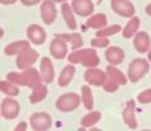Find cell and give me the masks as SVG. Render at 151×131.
Listing matches in <instances>:
<instances>
[{
    "label": "cell",
    "mask_w": 151,
    "mask_h": 131,
    "mask_svg": "<svg viewBox=\"0 0 151 131\" xmlns=\"http://www.w3.org/2000/svg\"><path fill=\"white\" fill-rule=\"evenodd\" d=\"M139 103L142 105H147V103H151V89H146L142 93H139L138 97H137Z\"/></svg>",
    "instance_id": "cell-32"
},
{
    "label": "cell",
    "mask_w": 151,
    "mask_h": 131,
    "mask_svg": "<svg viewBox=\"0 0 151 131\" xmlns=\"http://www.w3.org/2000/svg\"><path fill=\"white\" fill-rule=\"evenodd\" d=\"M28 48H31L29 41H27V40H19V41L8 44L4 48V53L7 56H17L19 53H21L23 50L28 49Z\"/></svg>",
    "instance_id": "cell-18"
},
{
    "label": "cell",
    "mask_w": 151,
    "mask_h": 131,
    "mask_svg": "<svg viewBox=\"0 0 151 131\" xmlns=\"http://www.w3.org/2000/svg\"><path fill=\"white\" fill-rule=\"evenodd\" d=\"M61 13H63L64 20H65L66 25L69 26V29L74 31L77 28V20L74 17V12L72 9V5L68 4V3H63V5H61Z\"/></svg>",
    "instance_id": "cell-22"
},
{
    "label": "cell",
    "mask_w": 151,
    "mask_h": 131,
    "mask_svg": "<svg viewBox=\"0 0 151 131\" xmlns=\"http://www.w3.org/2000/svg\"><path fill=\"white\" fill-rule=\"evenodd\" d=\"M0 113L5 119H15L20 113V103L15 100L13 97L4 98L1 101L0 106Z\"/></svg>",
    "instance_id": "cell-7"
},
{
    "label": "cell",
    "mask_w": 151,
    "mask_h": 131,
    "mask_svg": "<svg viewBox=\"0 0 151 131\" xmlns=\"http://www.w3.org/2000/svg\"><path fill=\"white\" fill-rule=\"evenodd\" d=\"M17 0H0V4L3 5H11V4H15Z\"/></svg>",
    "instance_id": "cell-35"
},
{
    "label": "cell",
    "mask_w": 151,
    "mask_h": 131,
    "mask_svg": "<svg viewBox=\"0 0 151 131\" xmlns=\"http://www.w3.org/2000/svg\"><path fill=\"white\" fill-rule=\"evenodd\" d=\"M106 73H107V76L111 77V78L114 79V81H117L119 85H126L127 84V77H126L118 68H115L114 65H110L109 64L107 68H106Z\"/></svg>",
    "instance_id": "cell-27"
},
{
    "label": "cell",
    "mask_w": 151,
    "mask_h": 131,
    "mask_svg": "<svg viewBox=\"0 0 151 131\" xmlns=\"http://www.w3.org/2000/svg\"><path fill=\"white\" fill-rule=\"evenodd\" d=\"M102 1H104V0H97V3H98V4H101Z\"/></svg>",
    "instance_id": "cell-40"
},
{
    "label": "cell",
    "mask_w": 151,
    "mask_h": 131,
    "mask_svg": "<svg viewBox=\"0 0 151 131\" xmlns=\"http://www.w3.org/2000/svg\"><path fill=\"white\" fill-rule=\"evenodd\" d=\"M56 37L64 40L66 44L70 42L72 50L80 49V48H82V45H83V39L80 33H60V34H56Z\"/></svg>",
    "instance_id": "cell-21"
},
{
    "label": "cell",
    "mask_w": 151,
    "mask_h": 131,
    "mask_svg": "<svg viewBox=\"0 0 151 131\" xmlns=\"http://www.w3.org/2000/svg\"><path fill=\"white\" fill-rule=\"evenodd\" d=\"M83 78L91 86H102L107 78V73L105 70H101L96 68H88V70L83 74Z\"/></svg>",
    "instance_id": "cell-8"
},
{
    "label": "cell",
    "mask_w": 151,
    "mask_h": 131,
    "mask_svg": "<svg viewBox=\"0 0 151 131\" xmlns=\"http://www.w3.org/2000/svg\"><path fill=\"white\" fill-rule=\"evenodd\" d=\"M7 79L13 82L15 85H19V86H28V87H33L37 84L42 82L40 72H37V69L35 68L24 69L20 73L19 72H9L7 74Z\"/></svg>",
    "instance_id": "cell-1"
},
{
    "label": "cell",
    "mask_w": 151,
    "mask_h": 131,
    "mask_svg": "<svg viewBox=\"0 0 151 131\" xmlns=\"http://www.w3.org/2000/svg\"><path fill=\"white\" fill-rule=\"evenodd\" d=\"M40 13H41V19L47 25H50L56 21L57 17V8H56V3L53 0H44L40 7Z\"/></svg>",
    "instance_id": "cell-9"
},
{
    "label": "cell",
    "mask_w": 151,
    "mask_h": 131,
    "mask_svg": "<svg viewBox=\"0 0 151 131\" xmlns=\"http://www.w3.org/2000/svg\"><path fill=\"white\" fill-rule=\"evenodd\" d=\"M81 102H82L83 107L89 111H90L94 106L93 93H91L90 86H88V85H83V86L81 87Z\"/></svg>",
    "instance_id": "cell-25"
},
{
    "label": "cell",
    "mask_w": 151,
    "mask_h": 131,
    "mask_svg": "<svg viewBox=\"0 0 151 131\" xmlns=\"http://www.w3.org/2000/svg\"><path fill=\"white\" fill-rule=\"evenodd\" d=\"M105 58L107 60V62L110 65L117 66L119 64H122L123 60H125V52L119 47H110L105 52Z\"/></svg>",
    "instance_id": "cell-16"
},
{
    "label": "cell",
    "mask_w": 151,
    "mask_h": 131,
    "mask_svg": "<svg viewBox=\"0 0 151 131\" xmlns=\"http://www.w3.org/2000/svg\"><path fill=\"white\" fill-rule=\"evenodd\" d=\"M0 117H1V113H0Z\"/></svg>",
    "instance_id": "cell-41"
},
{
    "label": "cell",
    "mask_w": 151,
    "mask_h": 131,
    "mask_svg": "<svg viewBox=\"0 0 151 131\" xmlns=\"http://www.w3.org/2000/svg\"><path fill=\"white\" fill-rule=\"evenodd\" d=\"M21 4L23 5H27V7H32V5H36L39 4L41 0H20Z\"/></svg>",
    "instance_id": "cell-33"
},
{
    "label": "cell",
    "mask_w": 151,
    "mask_h": 131,
    "mask_svg": "<svg viewBox=\"0 0 151 131\" xmlns=\"http://www.w3.org/2000/svg\"><path fill=\"white\" fill-rule=\"evenodd\" d=\"M147 53H149V60H150V62H151V47H150V49L147 50Z\"/></svg>",
    "instance_id": "cell-38"
},
{
    "label": "cell",
    "mask_w": 151,
    "mask_h": 131,
    "mask_svg": "<svg viewBox=\"0 0 151 131\" xmlns=\"http://www.w3.org/2000/svg\"><path fill=\"white\" fill-rule=\"evenodd\" d=\"M150 70V64L143 58H135L130 62L127 70V79L133 84L138 82L142 77H145Z\"/></svg>",
    "instance_id": "cell-3"
},
{
    "label": "cell",
    "mask_w": 151,
    "mask_h": 131,
    "mask_svg": "<svg viewBox=\"0 0 151 131\" xmlns=\"http://www.w3.org/2000/svg\"><path fill=\"white\" fill-rule=\"evenodd\" d=\"M72 9L81 17H88L94 11V3L91 0H72Z\"/></svg>",
    "instance_id": "cell-12"
},
{
    "label": "cell",
    "mask_w": 151,
    "mask_h": 131,
    "mask_svg": "<svg viewBox=\"0 0 151 131\" xmlns=\"http://www.w3.org/2000/svg\"><path fill=\"white\" fill-rule=\"evenodd\" d=\"M122 31V26L119 24H114V25H110V26H104L101 29H97V33L96 36L98 37H109V36H113V34H117L118 32Z\"/></svg>",
    "instance_id": "cell-29"
},
{
    "label": "cell",
    "mask_w": 151,
    "mask_h": 131,
    "mask_svg": "<svg viewBox=\"0 0 151 131\" xmlns=\"http://www.w3.org/2000/svg\"><path fill=\"white\" fill-rule=\"evenodd\" d=\"M0 92L4 93L8 97H17L20 94V89L17 87V85H15L11 81H0Z\"/></svg>",
    "instance_id": "cell-26"
},
{
    "label": "cell",
    "mask_w": 151,
    "mask_h": 131,
    "mask_svg": "<svg viewBox=\"0 0 151 131\" xmlns=\"http://www.w3.org/2000/svg\"><path fill=\"white\" fill-rule=\"evenodd\" d=\"M86 25L93 29H101L107 25V17L105 13H96L86 20Z\"/></svg>",
    "instance_id": "cell-24"
},
{
    "label": "cell",
    "mask_w": 151,
    "mask_h": 131,
    "mask_svg": "<svg viewBox=\"0 0 151 131\" xmlns=\"http://www.w3.org/2000/svg\"><path fill=\"white\" fill-rule=\"evenodd\" d=\"M81 103V98L77 93H65L56 101V109L63 113H70L78 109Z\"/></svg>",
    "instance_id": "cell-4"
},
{
    "label": "cell",
    "mask_w": 151,
    "mask_h": 131,
    "mask_svg": "<svg viewBox=\"0 0 151 131\" xmlns=\"http://www.w3.org/2000/svg\"><path fill=\"white\" fill-rule=\"evenodd\" d=\"M74 74H76V68L73 66V64H69V65L64 66V69L61 70L60 76H58V81H57L58 86L61 87L68 86L72 82V79H73Z\"/></svg>",
    "instance_id": "cell-19"
},
{
    "label": "cell",
    "mask_w": 151,
    "mask_h": 131,
    "mask_svg": "<svg viewBox=\"0 0 151 131\" xmlns=\"http://www.w3.org/2000/svg\"><path fill=\"white\" fill-rule=\"evenodd\" d=\"M102 115L99 111H90V113H88L82 119H81V126H82L83 129H90V127H93L94 125L98 123Z\"/></svg>",
    "instance_id": "cell-28"
},
{
    "label": "cell",
    "mask_w": 151,
    "mask_h": 131,
    "mask_svg": "<svg viewBox=\"0 0 151 131\" xmlns=\"http://www.w3.org/2000/svg\"><path fill=\"white\" fill-rule=\"evenodd\" d=\"M111 9L122 17H133L135 7L130 0H111Z\"/></svg>",
    "instance_id": "cell-10"
},
{
    "label": "cell",
    "mask_w": 151,
    "mask_h": 131,
    "mask_svg": "<svg viewBox=\"0 0 151 131\" xmlns=\"http://www.w3.org/2000/svg\"><path fill=\"white\" fill-rule=\"evenodd\" d=\"M109 44H110V41L107 37H98L97 36L96 39L91 40V47L93 48H107Z\"/></svg>",
    "instance_id": "cell-31"
},
{
    "label": "cell",
    "mask_w": 151,
    "mask_h": 131,
    "mask_svg": "<svg viewBox=\"0 0 151 131\" xmlns=\"http://www.w3.org/2000/svg\"><path fill=\"white\" fill-rule=\"evenodd\" d=\"M139 25H141V20H139V17H135V16L130 17V20L127 21V24L125 25V28L122 29V36L125 37V39H131V37L138 32Z\"/></svg>",
    "instance_id": "cell-23"
},
{
    "label": "cell",
    "mask_w": 151,
    "mask_h": 131,
    "mask_svg": "<svg viewBox=\"0 0 151 131\" xmlns=\"http://www.w3.org/2000/svg\"><path fill=\"white\" fill-rule=\"evenodd\" d=\"M151 47V39L146 32H138L134 34V48L139 53H147Z\"/></svg>",
    "instance_id": "cell-17"
},
{
    "label": "cell",
    "mask_w": 151,
    "mask_h": 131,
    "mask_svg": "<svg viewBox=\"0 0 151 131\" xmlns=\"http://www.w3.org/2000/svg\"><path fill=\"white\" fill-rule=\"evenodd\" d=\"M40 76L44 84H50L55 81V66L48 57H42L40 61Z\"/></svg>",
    "instance_id": "cell-14"
},
{
    "label": "cell",
    "mask_w": 151,
    "mask_h": 131,
    "mask_svg": "<svg viewBox=\"0 0 151 131\" xmlns=\"http://www.w3.org/2000/svg\"><path fill=\"white\" fill-rule=\"evenodd\" d=\"M69 64H81V65L86 66V68H96L99 65V57L97 54L96 49H76L68 56Z\"/></svg>",
    "instance_id": "cell-2"
},
{
    "label": "cell",
    "mask_w": 151,
    "mask_h": 131,
    "mask_svg": "<svg viewBox=\"0 0 151 131\" xmlns=\"http://www.w3.org/2000/svg\"><path fill=\"white\" fill-rule=\"evenodd\" d=\"M47 94H48L47 85L42 84V82H40V84L36 85V86L32 87V93H31V95H29V102H31V103L41 102V101L45 100Z\"/></svg>",
    "instance_id": "cell-20"
},
{
    "label": "cell",
    "mask_w": 151,
    "mask_h": 131,
    "mask_svg": "<svg viewBox=\"0 0 151 131\" xmlns=\"http://www.w3.org/2000/svg\"><path fill=\"white\" fill-rule=\"evenodd\" d=\"M27 37L28 40L35 45H42L47 40V33H45L44 28L37 24H31L27 28Z\"/></svg>",
    "instance_id": "cell-11"
},
{
    "label": "cell",
    "mask_w": 151,
    "mask_h": 131,
    "mask_svg": "<svg viewBox=\"0 0 151 131\" xmlns=\"http://www.w3.org/2000/svg\"><path fill=\"white\" fill-rule=\"evenodd\" d=\"M3 36H4V31H3V29L1 28H0V39H1V37Z\"/></svg>",
    "instance_id": "cell-39"
},
{
    "label": "cell",
    "mask_w": 151,
    "mask_h": 131,
    "mask_svg": "<svg viewBox=\"0 0 151 131\" xmlns=\"http://www.w3.org/2000/svg\"><path fill=\"white\" fill-rule=\"evenodd\" d=\"M119 86H121V85L118 84L117 81H114V79H113L111 77H109V76H107V78H106V81H105V84L102 85L104 90H105V92H107V93H114V92H117Z\"/></svg>",
    "instance_id": "cell-30"
},
{
    "label": "cell",
    "mask_w": 151,
    "mask_h": 131,
    "mask_svg": "<svg viewBox=\"0 0 151 131\" xmlns=\"http://www.w3.org/2000/svg\"><path fill=\"white\" fill-rule=\"evenodd\" d=\"M39 58V53L37 50L32 49V48H28V49L23 50L21 53H19L17 57H16V66L20 70H24V69L32 68L35 65V62Z\"/></svg>",
    "instance_id": "cell-6"
},
{
    "label": "cell",
    "mask_w": 151,
    "mask_h": 131,
    "mask_svg": "<svg viewBox=\"0 0 151 131\" xmlns=\"http://www.w3.org/2000/svg\"><path fill=\"white\" fill-rule=\"evenodd\" d=\"M53 1L55 3H66L68 0H53Z\"/></svg>",
    "instance_id": "cell-37"
},
{
    "label": "cell",
    "mask_w": 151,
    "mask_h": 131,
    "mask_svg": "<svg viewBox=\"0 0 151 131\" xmlns=\"http://www.w3.org/2000/svg\"><path fill=\"white\" fill-rule=\"evenodd\" d=\"M49 50L50 54L55 58H57V60H63V58H65L68 56V45H66V42L64 40L58 39V37L52 40V42L49 45Z\"/></svg>",
    "instance_id": "cell-15"
},
{
    "label": "cell",
    "mask_w": 151,
    "mask_h": 131,
    "mask_svg": "<svg viewBox=\"0 0 151 131\" xmlns=\"http://www.w3.org/2000/svg\"><path fill=\"white\" fill-rule=\"evenodd\" d=\"M146 13H147L149 16H151V3L146 5Z\"/></svg>",
    "instance_id": "cell-36"
},
{
    "label": "cell",
    "mask_w": 151,
    "mask_h": 131,
    "mask_svg": "<svg viewBox=\"0 0 151 131\" xmlns=\"http://www.w3.org/2000/svg\"><path fill=\"white\" fill-rule=\"evenodd\" d=\"M27 129H28V123H27V122H20V123L15 127V131H25Z\"/></svg>",
    "instance_id": "cell-34"
},
{
    "label": "cell",
    "mask_w": 151,
    "mask_h": 131,
    "mask_svg": "<svg viewBox=\"0 0 151 131\" xmlns=\"http://www.w3.org/2000/svg\"><path fill=\"white\" fill-rule=\"evenodd\" d=\"M122 118L129 129L135 130L138 127V122H137V117H135V102L133 100L126 102V106L122 111Z\"/></svg>",
    "instance_id": "cell-13"
},
{
    "label": "cell",
    "mask_w": 151,
    "mask_h": 131,
    "mask_svg": "<svg viewBox=\"0 0 151 131\" xmlns=\"http://www.w3.org/2000/svg\"><path fill=\"white\" fill-rule=\"evenodd\" d=\"M52 117L48 113L40 111V113H35L31 115L29 118V126L32 130H37V131H45L49 130L52 127Z\"/></svg>",
    "instance_id": "cell-5"
}]
</instances>
